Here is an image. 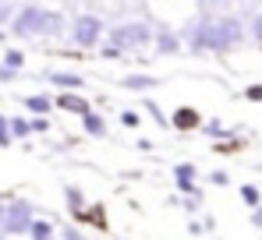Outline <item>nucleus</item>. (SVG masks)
Masks as SVG:
<instances>
[{"label":"nucleus","instance_id":"f257e3e1","mask_svg":"<svg viewBox=\"0 0 262 240\" xmlns=\"http://www.w3.org/2000/svg\"><path fill=\"white\" fill-rule=\"evenodd\" d=\"M259 39H262V18H259Z\"/></svg>","mask_w":262,"mask_h":240}]
</instances>
